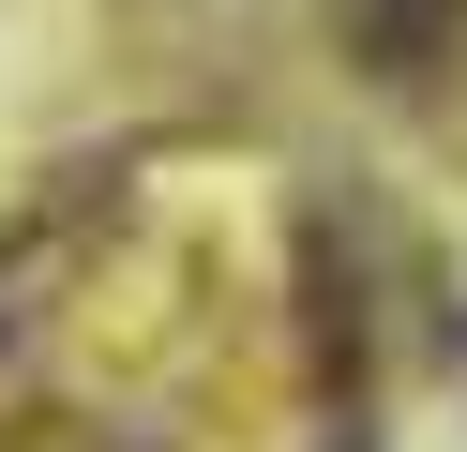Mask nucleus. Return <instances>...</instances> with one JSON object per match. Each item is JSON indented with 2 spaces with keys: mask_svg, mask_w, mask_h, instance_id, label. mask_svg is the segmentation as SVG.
<instances>
[{
  "mask_svg": "<svg viewBox=\"0 0 467 452\" xmlns=\"http://www.w3.org/2000/svg\"><path fill=\"white\" fill-rule=\"evenodd\" d=\"M317 16L347 30V60H362V76H392V90H422L437 60H452V30H467V0H317Z\"/></svg>",
  "mask_w": 467,
  "mask_h": 452,
  "instance_id": "obj_1",
  "label": "nucleus"
}]
</instances>
